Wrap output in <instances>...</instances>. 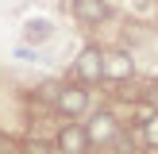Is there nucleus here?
<instances>
[{
  "label": "nucleus",
  "instance_id": "nucleus-3",
  "mask_svg": "<svg viewBox=\"0 0 158 154\" xmlns=\"http://www.w3.org/2000/svg\"><path fill=\"white\" fill-rule=\"evenodd\" d=\"M89 131L81 127V123H66V127L58 131V150L62 154H85L89 150Z\"/></svg>",
  "mask_w": 158,
  "mask_h": 154
},
{
  "label": "nucleus",
  "instance_id": "nucleus-4",
  "mask_svg": "<svg viewBox=\"0 0 158 154\" xmlns=\"http://www.w3.org/2000/svg\"><path fill=\"white\" fill-rule=\"evenodd\" d=\"M85 131H89V143H112V139L120 135L112 112H97V116H93V123H89Z\"/></svg>",
  "mask_w": 158,
  "mask_h": 154
},
{
  "label": "nucleus",
  "instance_id": "nucleus-5",
  "mask_svg": "<svg viewBox=\"0 0 158 154\" xmlns=\"http://www.w3.org/2000/svg\"><path fill=\"white\" fill-rule=\"evenodd\" d=\"M108 0H73V15L81 23H100V19H108Z\"/></svg>",
  "mask_w": 158,
  "mask_h": 154
},
{
  "label": "nucleus",
  "instance_id": "nucleus-8",
  "mask_svg": "<svg viewBox=\"0 0 158 154\" xmlns=\"http://www.w3.org/2000/svg\"><path fill=\"white\" fill-rule=\"evenodd\" d=\"M143 139H147L151 146H158V112H151V116L143 120Z\"/></svg>",
  "mask_w": 158,
  "mask_h": 154
},
{
  "label": "nucleus",
  "instance_id": "nucleus-6",
  "mask_svg": "<svg viewBox=\"0 0 158 154\" xmlns=\"http://www.w3.org/2000/svg\"><path fill=\"white\" fill-rule=\"evenodd\" d=\"M131 73H135V66H131V58H127L123 50L104 54V77H112V81H127Z\"/></svg>",
  "mask_w": 158,
  "mask_h": 154
},
{
  "label": "nucleus",
  "instance_id": "nucleus-7",
  "mask_svg": "<svg viewBox=\"0 0 158 154\" xmlns=\"http://www.w3.org/2000/svg\"><path fill=\"white\" fill-rule=\"evenodd\" d=\"M50 38V23L46 19H31L27 23V43H46Z\"/></svg>",
  "mask_w": 158,
  "mask_h": 154
},
{
  "label": "nucleus",
  "instance_id": "nucleus-9",
  "mask_svg": "<svg viewBox=\"0 0 158 154\" xmlns=\"http://www.w3.org/2000/svg\"><path fill=\"white\" fill-rule=\"evenodd\" d=\"M27 150H31V154H46V150H50V146H46V143H31Z\"/></svg>",
  "mask_w": 158,
  "mask_h": 154
},
{
  "label": "nucleus",
  "instance_id": "nucleus-1",
  "mask_svg": "<svg viewBox=\"0 0 158 154\" xmlns=\"http://www.w3.org/2000/svg\"><path fill=\"white\" fill-rule=\"evenodd\" d=\"M73 73H77L81 85L100 81V77H104V54H100L97 46H85V50L77 54V62H73Z\"/></svg>",
  "mask_w": 158,
  "mask_h": 154
},
{
  "label": "nucleus",
  "instance_id": "nucleus-10",
  "mask_svg": "<svg viewBox=\"0 0 158 154\" xmlns=\"http://www.w3.org/2000/svg\"><path fill=\"white\" fill-rule=\"evenodd\" d=\"M147 100H151V108H154V112H158V85H154V89H151V92H147Z\"/></svg>",
  "mask_w": 158,
  "mask_h": 154
},
{
  "label": "nucleus",
  "instance_id": "nucleus-2",
  "mask_svg": "<svg viewBox=\"0 0 158 154\" xmlns=\"http://www.w3.org/2000/svg\"><path fill=\"white\" fill-rule=\"evenodd\" d=\"M54 108H58L62 116H81L85 108H89V92H85V85H66V89H58V96H54Z\"/></svg>",
  "mask_w": 158,
  "mask_h": 154
}]
</instances>
